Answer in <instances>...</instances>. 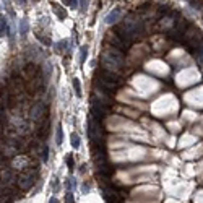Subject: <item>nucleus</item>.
Here are the masks:
<instances>
[{
  "instance_id": "1a4fd4ad",
  "label": "nucleus",
  "mask_w": 203,
  "mask_h": 203,
  "mask_svg": "<svg viewBox=\"0 0 203 203\" xmlns=\"http://www.w3.org/2000/svg\"><path fill=\"white\" fill-rule=\"evenodd\" d=\"M190 26H192V25H190V21H188V20L180 18V20L177 21V25L168 33L169 39H171V41H182L184 36H185V33L188 31V28H190Z\"/></svg>"
},
{
  "instance_id": "6ab92c4d",
  "label": "nucleus",
  "mask_w": 203,
  "mask_h": 203,
  "mask_svg": "<svg viewBox=\"0 0 203 203\" xmlns=\"http://www.w3.org/2000/svg\"><path fill=\"white\" fill-rule=\"evenodd\" d=\"M47 158H49V146H47V145H42V146H41V159L46 163Z\"/></svg>"
},
{
  "instance_id": "5701e85b",
  "label": "nucleus",
  "mask_w": 203,
  "mask_h": 203,
  "mask_svg": "<svg viewBox=\"0 0 203 203\" xmlns=\"http://www.w3.org/2000/svg\"><path fill=\"white\" fill-rule=\"evenodd\" d=\"M86 55H88V47H86V46H83V47H81V59H80V62H81V63H85Z\"/></svg>"
},
{
  "instance_id": "aec40b11",
  "label": "nucleus",
  "mask_w": 203,
  "mask_h": 203,
  "mask_svg": "<svg viewBox=\"0 0 203 203\" xmlns=\"http://www.w3.org/2000/svg\"><path fill=\"white\" fill-rule=\"evenodd\" d=\"M55 141H57V145H62V141H63V130H62V125H59L57 127V136H55Z\"/></svg>"
},
{
  "instance_id": "ddd939ff",
  "label": "nucleus",
  "mask_w": 203,
  "mask_h": 203,
  "mask_svg": "<svg viewBox=\"0 0 203 203\" xmlns=\"http://www.w3.org/2000/svg\"><path fill=\"white\" fill-rule=\"evenodd\" d=\"M13 180H15L13 169H8V168H2V169H0V182H2V184H12Z\"/></svg>"
},
{
  "instance_id": "f8f14e48",
  "label": "nucleus",
  "mask_w": 203,
  "mask_h": 203,
  "mask_svg": "<svg viewBox=\"0 0 203 203\" xmlns=\"http://www.w3.org/2000/svg\"><path fill=\"white\" fill-rule=\"evenodd\" d=\"M12 195H15L12 185H10V184H2V182H0V201L8 203V201L12 200Z\"/></svg>"
},
{
  "instance_id": "f3484780",
  "label": "nucleus",
  "mask_w": 203,
  "mask_h": 203,
  "mask_svg": "<svg viewBox=\"0 0 203 203\" xmlns=\"http://www.w3.org/2000/svg\"><path fill=\"white\" fill-rule=\"evenodd\" d=\"M5 120H7V106L2 103V99H0V122L5 124Z\"/></svg>"
},
{
  "instance_id": "9b49d317",
  "label": "nucleus",
  "mask_w": 203,
  "mask_h": 203,
  "mask_svg": "<svg viewBox=\"0 0 203 203\" xmlns=\"http://www.w3.org/2000/svg\"><path fill=\"white\" fill-rule=\"evenodd\" d=\"M33 164H34V161L30 159L28 156H15V158H13V169L25 171V169H28Z\"/></svg>"
},
{
  "instance_id": "39448f33",
  "label": "nucleus",
  "mask_w": 203,
  "mask_h": 203,
  "mask_svg": "<svg viewBox=\"0 0 203 203\" xmlns=\"http://www.w3.org/2000/svg\"><path fill=\"white\" fill-rule=\"evenodd\" d=\"M182 18L180 16V13L179 12H174V10H169L168 13H166L164 16L159 18V23H158V30L161 31V33H166L168 34L174 26L177 25V21Z\"/></svg>"
},
{
  "instance_id": "2eb2a0df",
  "label": "nucleus",
  "mask_w": 203,
  "mask_h": 203,
  "mask_svg": "<svg viewBox=\"0 0 203 203\" xmlns=\"http://www.w3.org/2000/svg\"><path fill=\"white\" fill-rule=\"evenodd\" d=\"M193 57H195V60H197L198 67H200V68H203V46L197 50V52H193Z\"/></svg>"
},
{
  "instance_id": "4468645a",
  "label": "nucleus",
  "mask_w": 203,
  "mask_h": 203,
  "mask_svg": "<svg viewBox=\"0 0 203 203\" xmlns=\"http://www.w3.org/2000/svg\"><path fill=\"white\" fill-rule=\"evenodd\" d=\"M119 15H120V8H115L114 12H111V15L106 18V23H107V25H114L115 21H117Z\"/></svg>"
},
{
  "instance_id": "20e7f679",
  "label": "nucleus",
  "mask_w": 203,
  "mask_h": 203,
  "mask_svg": "<svg viewBox=\"0 0 203 203\" xmlns=\"http://www.w3.org/2000/svg\"><path fill=\"white\" fill-rule=\"evenodd\" d=\"M182 41H184L187 50H190V52L193 54V52H197V50L203 46V33L200 31V28L190 26V28H188V31L185 33Z\"/></svg>"
},
{
  "instance_id": "c85d7f7f",
  "label": "nucleus",
  "mask_w": 203,
  "mask_h": 203,
  "mask_svg": "<svg viewBox=\"0 0 203 203\" xmlns=\"http://www.w3.org/2000/svg\"><path fill=\"white\" fill-rule=\"evenodd\" d=\"M70 7H72V8H76V7H78V0H72Z\"/></svg>"
},
{
  "instance_id": "dca6fc26",
  "label": "nucleus",
  "mask_w": 203,
  "mask_h": 203,
  "mask_svg": "<svg viewBox=\"0 0 203 203\" xmlns=\"http://www.w3.org/2000/svg\"><path fill=\"white\" fill-rule=\"evenodd\" d=\"M52 7L55 8V13H57V16H59L60 20H65V18H67V12H65L63 8H60V7L57 5V3H52Z\"/></svg>"
},
{
  "instance_id": "0eeeda50",
  "label": "nucleus",
  "mask_w": 203,
  "mask_h": 203,
  "mask_svg": "<svg viewBox=\"0 0 203 203\" xmlns=\"http://www.w3.org/2000/svg\"><path fill=\"white\" fill-rule=\"evenodd\" d=\"M88 135L93 145L103 143V125H101V120L94 119L93 115H90L88 119Z\"/></svg>"
},
{
  "instance_id": "cd10ccee",
  "label": "nucleus",
  "mask_w": 203,
  "mask_h": 203,
  "mask_svg": "<svg viewBox=\"0 0 203 203\" xmlns=\"http://www.w3.org/2000/svg\"><path fill=\"white\" fill-rule=\"evenodd\" d=\"M65 185H67V190H70V192H72V177H68V179H67V184H65Z\"/></svg>"
},
{
  "instance_id": "4be33fe9",
  "label": "nucleus",
  "mask_w": 203,
  "mask_h": 203,
  "mask_svg": "<svg viewBox=\"0 0 203 203\" xmlns=\"http://www.w3.org/2000/svg\"><path fill=\"white\" fill-rule=\"evenodd\" d=\"M73 86H75V94H76L78 98H81V88H80L78 78H73Z\"/></svg>"
},
{
  "instance_id": "f03ea898",
  "label": "nucleus",
  "mask_w": 203,
  "mask_h": 203,
  "mask_svg": "<svg viewBox=\"0 0 203 203\" xmlns=\"http://www.w3.org/2000/svg\"><path fill=\"white\" fill-rule=\"evenodd\" d=\"M99 60H101V68H106L109 72H114V73H119L124 68V52L112 46L103 50Z\"/></svg>"
},
{
  "instance_id": "c756f323",
  "label": "nucleus",
  "mask_w": 203,
  "mask_h": 203,
  "mask_svg": "<svg viewBox=\"0 0 203 203\" xmlns=\"http://www.w3.org/2000/svg\"><path fill=\"white\" fill-rule=\"evenodd\" d=\"M49 203H59V200H57V198H50V201Z\"/></svg>"
},
{
  "instance_id": "7c9ffc66",
  "label": "nucleus",
  "mask_w": 203,
  "mask_h": 203,
  "mask_svg": "<svg viewBox=\"0 0 203 203\" xmlns=\"http://www.w3.org/2000/svg\"><path fill=\"white\" fill-rule=\"evenodd\" d=\"M62 2H63L65 5H70V2H72V0H62Z\"/></svg>"
},
{
  "instance_id": "f257e3e1",
  "label": "nucleus",
  "mask_w": 203,
  "mask_h": 203,
  "mask_svg": "<svg viewBox=\"0 0 203 203\" xmlns=\"http://www.w3.org/2000/svg\"><path fill=\"white\" fill-rule=\"evenodd\" d=\"M143 30H145V26H143L141 18H138V15H133V13L127 15L122 20V23L119 26H115V31H117L127 42H130V44H132L133 41H136L138 38H141Z\"/></svg>"
},
{
  "instance_id": "bb28decb",
  "label": "nucleus",
  "mask_w": 203,
  "mask_h": 203,
  "mask_svg": "<svg viewBox=\"0 0 203 203\" xmlns=\"http://www.w3.org/2000/svg\"><path fill=\"white\" fill-rule=\"evenodd\" d=\"M57 182H59V180H57V177H54V180H52V188H54V192L59 190V185H57Z\"/></svg>"
},
{
  "instance_id": "412c9836",
  "label": "nucleus",
  "mask_w": 203,
  "mask_h": 203,
  "mask_svg": "<svg viewBox=\"0 0 203 203\" xmlns=\"http://www.w3.org/2000/svg\"><path fill=\"white\" fill-rule=\"evenodd\" d=\"M5 30H7V21H5V18L0 15V38L5 34Z\"/></svg>"
},
{
  "instance_id": "7ed1b4c3",
  "label": "nucleus",
  "mask_w": 203,
  "mask_h": 203,
  "mask_svg": "<svg viewBox=\"0 0 203 203\" xmlns=\"http://www.w3.org/2000/svg\"><path fill=\"white\" fill-rule=\"evenodd\" d=\"M38 176H39V169H38V166H36V164L30 166V168L25 169V171H21V174L16 177V185H18V188H20L21 192L30 190V188L34 185Z\"/></svg>"
},
{
  "instance_id": "6e6552de",
  "label": "nucleus",
  "mask_w": 203,
  "mask_h": 203,
  "mask_svg": "<svg viewBox=\"0 0 203 203\" xmlns=\"http://www.w3.org/2000/svg\"><path fill=\"white\" fill-rule=\"evenodd\" d=\"M106 42H107V44H111L112 47L122 50V52L130 47V42H127L124 38H122V36L115 31V28H112V30H109L106 33Z\"/></svg>"
},
{
  "instance_id": "423d86ee",
  "label": "nucleus",
  "mask_w": 203,
  "mask_h": 203,
  "mask_svg": "<svg viewBox=\"0 0 203 203\" xmlns=\"http://www.w3.org/2000/svg\"><path fill=\"white\" fill-rule=\"evenodd\" d=\"M47 114H49V107L46 106V103H34L30 107V119L36 125H39L44 120H47L49 119Z\"/></svg>"
},
{
  "instance_id": "a878e982",
  "label": "nucleus",
  "mask_w": 203,
  "mask_h": 203,
  "mask_svg": "<svg viewBox=\"0 0 203 203\" xmlns=\"http://www.w3.org/2000/svg\"><path fill=\"white\" fill-rule=\"evenodd\" d=\"M55 49H57V50H59V52H62V50L65 49V42H63V41H62V42H59V44H57V46H55Z\"/></svg>"
},
{
  "instance_id": "a211bd4d",
  "label": "nucleus",
  "mask_w": 203,
  "mask_h": 203,
  "mask_svg": "<svg viewBox=\"0 0 203 203\" xmlns=\"http://www.w3.org/2000/svg\"><path fill=\"white\" fill-rule=\"evenodd\" d=\"M70 141H72V146L76 150L80 146V135L76 132H73V133H72V136H70Z\"/></svg>"
},
{
  "instance_id": "9d476101",
  "label": "nucleus",
  "mask_w": 203,
  "mask_h": 203,
  "mask_svg": "<svg viewBox=\"0 0 203 203\" xmlns=\"http://www.w3.org/2000/svg\"><path fill=\"white\" fill-rule=\"evenodd\" d=\"M21 75H23L25 81H30V80H33V78H36V76L42 75V72H41V67H39L38 63L28 62L25 67H23V70H21Z\"/></svg>"
},
{
  "instance_id": "393cba45",
  "label": "nucleus",
  "mask_w": 203,
  "mask_h": 203,
  "mask_svg": "<svg viewBox=\"0 0 203 203\" xmlns=\"http://www.w3.org/2000/svg\"><path fill=\"white\" fill-rule=\"evenodd\" d=\"M65 201H67V203H75V200H73V193H72L70 190L67 192V197H65Z\"/></svg>"
},
{
  "instance_id": "b1692460",
  "label": "nucleus",
  "mask_w": 203,
  "mask_h": 203,
  "mask_svg": "<svg viewBox=\"0 0 203 203\" xmlns=\"http://www.w3.org/2000/svg\"><path fill=\"white\" fill-rule=\"evenodd\" d=\"M67 166H68V169H70V171H73V168H75V161H73V158H72V156H67Z\"/></svg>"
}]
</instances>
